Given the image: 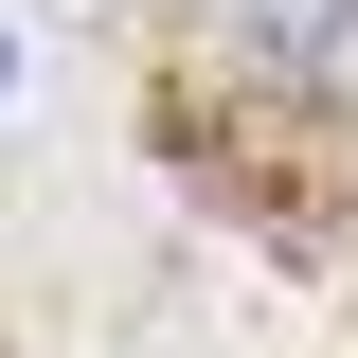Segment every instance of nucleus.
Listing matches in <instances>:
<instances>
[{"label": "nucleus", "mask_w": 358, "mask_h": 358, "mask_svg": "<svg viewBox=\"0 0 358 358\" xmlns=\"http://www.w3.org/2000/svg\"><path fill=\"white\" fill-rule=\"evenodd\" d=\"M0 90H18V54H0Z\"/></svg>", "instance_id": "f257e3e1"}]
</instances>
